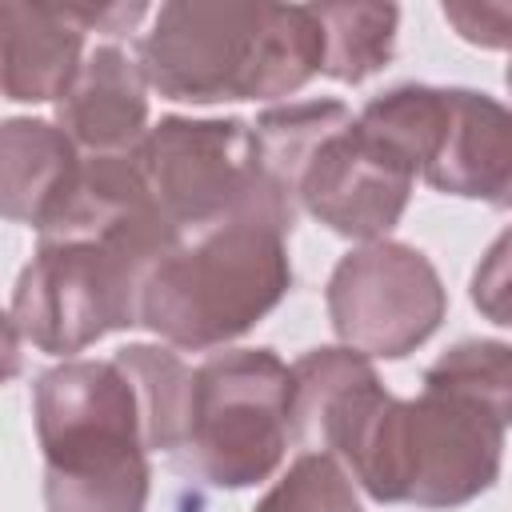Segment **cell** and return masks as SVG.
I'll list each match as a JSON object with an SVG mask.
<instances>
[{"label": "cell", "instance_id": "6da1fadb", "mask_svg": "<svg viewBox=\"0 0 512 512\" xmlns=\"http://www.w3.org/2000/svg\"><path fill=\"white\" fill-rule=\"evenodd\" d=\"M148 88L176 104L276 100L324 68L312 4L172 0L136 44Z\"/></svg>", "mask_w": 512, "mask_h": 512}, {"label": "cell", "instance_id": "7a4b0ae2", "mask_svg": "<svg viewBox=\"0 0 512 512\" xmlns=\"http://www.w3.org/2000/svg\"><path fill=\"white\" fill-rule=\"evenodd\" d=\"M184 244L156 204H140L96 232L40 240L24 264L8 328L28 348L72 360L108 332L140 324L148 272Z\"/></svg>", "mask_w": 512, "mask_h": 512}, {"label": "cell", "instance_id": "3957f363", "mask_svg": "<svg viewBox=\"0 0 512 512\" xmlns=\"http://www.w3.org/2000/svg\"><path fill=\"white\" fill-rule=\"evenodd\" d=\"M48 512H144L152 468L140 392L124 364L72 356L32 384Z\"/></svg>", "mask_w": 512, "mask_h": 512}, {"label": "cell", "instance_id": "277c9868", "mask_svg": "<svg viewBox=\"0 0 512 512\" xmlns=\"http://www.w3.org/2000/svg\"><path fill=\"white\" fill-rule=\"evenodd\" d=\"M288 288V232L268 220H232L188 236L148 272L140 328L180 352L224 348L252 332Z\"/></svg>", "mask_w": 512, "mask_h": 512}, {"label": "cell", "instance_id": "5b68a950", "mask_svg": "<svg viewBox=\"0 0 512 512\" xmlns=\"http://www.w3.org/2000/svg\"><path fill=\"white\" fill-rule=\"evenodd\" d=\"M292 368L272 348H224L192 368L172 468L208 488L268 480L292 440Z\"/></svg>", "mask_w": 512, "mask_h": 512}, {"label": "cell", "instance_id": "8992f818", "mask_svg": "<svg viewBox=\"0 0 512 512\" xmlns=\"http://www.w3.org/2000/svg\"><path fill=\"white\" fill-rule=\"evenodd\" d=\"M132 156L184 240L232 220H268L288 236L296 228V200L260 168L248 120L164 116Z\"/></svg>", "mask_w": 512, "mask_h": 512}, {"label": "cell", "instance_id": "52a82bcc", "mask_svg": "<svg viewBox=\"0 0 512 512\" xmlns=\"http://www.w3.org/2000/svg\"><path fill=\"white\" fill-rule=\"evenodd\" d=\"M336 336L380 360L416 352L444 320L448 292L436 264L400 240H372L344 252L324 288Z\"/></svg>", "mask_w": 512, "mask_h": 512}, {"label": "cell", "instance_id": "ba28073f", "mask_svg": "<svg viewBox=\"0 0 512 512\" xmlns=\"http://www.w3.org/2000/svg\"><path fill=\"white\" fill-rule=\"evenodd\" d=\"M416 164L368 132L356 116L328 132L296 184V204L336 236L372 244L400 224Z\"/></svg>", "mask_w": 512, "mask_h": 512}, {"label": "cell", "instance_id": "9c48e42d", "mask_svg": "<svg viewBox=\"0 0 512 512\" xmlns=\"http://www.w3.org/2000/svg\"><path fill=\"white\" fill-rule=\"evenodd\" d=\"M148 16L144 4H64V0H4V96L16 104H56L88 56V32L108 40L128 36Z\"/></svg>", "mask_w": 512, "mask_h": 512}, {"label": "cell", "instance_id": "30bf717a", "mask_svg": "<svg viewBox=\"0 0 512 512\" xmlns=\"http://www.w3.org/2000/svg\"><path fill=\"white\" fill-rule=\"evenodd\" d=\"M56 124L84 156H128L152 132L148 124V76L140 56L120 40L88 48L80 72L56 100Z\"/></svg>", "mask_w": 512, "mask_h": 512}, {"label": "cell", "instance_id": "8fae6325", "mask_svg": "<svg viewBox=\"0 0 512 512\" xmlns=\"http://www.w3.org/2000/svg\"><path fill=\"white\" fill-rule=\"evenodd\" d=\"M420 176L436 192L512 208V108L476 88H444L436 152Z\"/></svg>", "mask_w": 512, "mask_h": 512}, {"label": "cell", "instance_id": "7c38bea8", "mask_svg": "<svg viewBox=\"0 0 512 512\" xmlns=\"http://www.w3.org/2000/svg\"><path fill=\"white\" fill-rule=\"evenodd\" d=\"M84 152L52 120L12 116L0 124V204L16 224L36 228V236L60 216L76 188Z\"/></svg>", "mask_w": 512, "mask_h": 512}, {"label": "cell", "instance_id": "4fadbf2b", "mask_svg": "<svg viewBox=\"0 0 512 512\" xmlns=\"http://www.w3.org/2000/svg\"><path fill=\"white\" fill-rule=\"evenodd\" d=\"M324 28V68L320 76L340 84H364L396 52L400 8L396 4H312Z\"/></svg>", "mask_w": 512, "mask_h": 512}, {"label": "cell", "instance_id": "5bb4252c", "mask_svg": "<svg viewBox=\"0 0 512 512\" xmlns=\"http://www.w3.org/2000/svg\"><path fill=\"white\" fill-rule=\"evenodd\" d=\"M348 120H352V112L340 100H288V104L264 108L252 120L256 160L296 200V184H300V172L308 168L312 152L320 148V140L328 132H336Z\"/></svg>", "mask_w": 512, "mask_h": 512}, {"label": "cell", "instance_id": "9a60e30c", "mask_svg": "<svg viewBox=\"0 0 512 512\" xmlns=\"http://www.w3.org/2000/svg\"><path fill=\"white\" fill-rule=\"evenodd\" d=\"M124 372L132 376L140 392V412H144V440L148 452L172 456L184 432V408H188V388H192V368L160 344H128L116 352Z\"/></svg>", "mask_w": 512, "mask_h": 512}, {"label": "cell", "instance_id": "2e32d148", "mask_svg": "<svg viewBox=\"0 0 512 512\" xmlns=\"http://www.w3.org/2000/svg\"><path fill=\"white\" fill-rule=\"evenodd\" d=\"M424 388L460 392L484 404L504 428H512V344L460 340L424 372Z\"/></svg>", "mask_w": 512, "mask_h": 512}, {"label": "cell", "instance_id": "e0dca14e", "mask_svg": "<svg viewBox=\"0 0 512 512\" xmlns=\"http://www.w3.org/2000/svg\"><path fill=\"white\" fill-rule=\"evenodd\" d=\"M252 512H364L356 480L332 452H300Z\"/></svg>", "mask_w": 512, "mask_h": 512}, {"label": "cell", "instance_id": "ac0fdd59", "mask_svg": "<svg viewBox=\"0 0 512 512\" xmlns=\"http://www.w3.org/2000/svg\"><path fill=\"white\" fill-rule=\"evenodd\" d=\"M472 304L484 320L512 328V228H504L472 272Z\"/></svg>", "mask_w": 512, "mask_h": 512}, {"label": "cell", "instance_id": "d6986e66", "mask_svg": "<svg viewBox=\"0 0 512 512\" xmlns=\"http://www.w3.org/2000/svg\"><path fill=\"white\" fill-rule=\"evenodd\" d=\"M440 16L468 44L512 52V0H448Z\"/></svg>", "mask_w": 512, "mask_h": 512}, {"label": "cell", "instance_id": "ffe728a7", "mask_svg": "<svg viewBox=\"0 0 512 512\" xmlns=\"http://www.w3.org/2000/svg\"><path fill=\"white\" fill-rule=\"evenodd\" d=\"M504 88H508V92H512V64H508V68H504Z\"/></svg>", "mask_w": 512, "mask_h": 512}]
</instances>
